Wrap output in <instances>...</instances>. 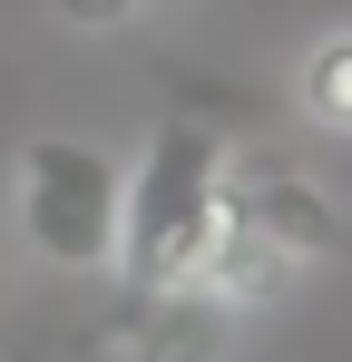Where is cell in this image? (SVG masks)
<instances>
[{"label":"cell","instance_id":"cell-1","mask_svg":"<svg viewBox=\"0 0 352 362\" xmlns=\"http://www.w3.org/2000/svg\"><path fill=\"white\" fill-rule=\"evenodd\" d=\"M235 206V137L206 108H167L127 157V226H117V274L127 294H176L206 284Z\"/></svg>","mask_w":352,"mask_h":362},{"label":"cell","instance_id":"cell-2","mask_svg":"<svg viewBox=\"0 0 352 362\" xmlns=\"http://www.w3.org/2000/svg\"><path fill=\"white\" fill-rule=\"evenodd\" d=\"M10 226L49 274H117V226H127V157L78 137V127H40L10 147Z\"/></svg>","mask_w":352,"mask_h":362},{"label":"cell","instance_id":"cell-3","mask_svg":"<svg viewBox=\"0 0 352 362\" xmlns=\"http://www.w3.org/2000/svg\"><path fill=\"white\" fill-rule=\"evenodd\" d=\"M235 303L216 284H176V294H127V333L117 362H225Z\"/></svg>","mask_w":352,"mask_h":362},{"label":"cell","instance_id":"cell-4","mask_svg":"<svg viewBox=\"0 0 352 362\" xmlns=\"http://www.w3.org/2000/svg\"><path fill=\"white\" fill-rule=\"evenodd\" d=\"M293 108L323 127V137H352V20L323 30V40L293 59Z\"/></svg>","mask_w":352,"mask_h":362},{"label":"cell","instance_id":"cell-5","mask_svg":"<svg viewBox=\"0 0 352 362\" xmlns=\"http://www.w3.org/2000/svg\"><path fill=\"white\" fill-rule=\"evenodd\" d=\"M137 10H147V0H59V20H69V30H127Z\"/></svg>","mask_w":352,"mask_h":362},{"label":"cell","instance_id":"cell-6","mask_svg":"<svg viewBox=\"0 0 352 362\" xmlns=\"http://www.w3.org/2000/svg\"><path fill=\"white\" fill-rule=\"evenodd\" d=\"M0 255H10V216H0Z\"/></svg>","mask_w":352,"mask_h":362}]
</instances>
